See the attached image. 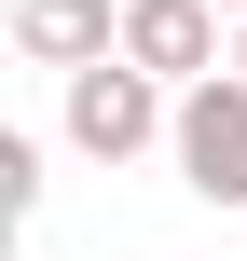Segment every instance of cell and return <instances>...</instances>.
Wrapping results in <instances>:
<instances>
[{"label":"cell","mask_w":247,"mask_h":261,"mask_svg":"<svg viewBox=\"0 0 247 261\" xmlns=\"http://www.w3.org/2000/svg\"><path fill=\"white\" fill-rule=\"evenodd\" d=\"M165 124H179V110H165V69H138L124 41L69 69V151H96V165H138Z\"/></svg>","instance_id":"1"},{"label":"cell","mask_w":247,"mask_h":261,"mask_svg":"<svg viewBox=\"0 0 247 261\" xmlns=\"http://www.w3.org/2000/svg\"><path fill=\"white\" fill-rule=\"evenodd\" d=\"M165 151H179V193H206V206H247V69H206V83H179V124H165Z\"/></svg>","instance_id":"2"},{"label":"cell","mask_w":247,"mask_h":261,"mask_svg":"<svg viewBox=\"0 0 247 261\" xmlns=\"http://www.w3.org/2000/svg\"><path fill=\"white\" fill-rule=\"evenodd\" d=\"M124 55H138V69H165V83H206V69H234V41H220V0H124Z\"/></svg>","instance_id":"3"},{"label":"cell","mask_w":247,"mask_h":261,"mask_svg":"<svg viewBox=\"0 0 247 261\" xmlns=\"http://www.w3.org/2000/svg\"><path fill=\"white\" fill-rule=\"evenodd\" d=\"M124 41V0H14V55L28 69H83Z\"/></svg>","instance_id":"4"},{"label":"cell","mask_w":247,"mask_h":261,"mask_svg":"<svg viewBox=\"0 0 247 261\" xmlns=\"http://www.w3.org/2000/svg\"><path fill=\"white\" fill-rule=\"evenodd\" d=\"M0 206H14V220L41 206V138H0Z\"/></svg>","instance_id":"5"},{"label":"cell","mask_w":247,"mask_h":261,"mask_svg":"<svg viewBox=\"0 0 247 261\" xmlns=\"http://www.w3.org/2000/svg\"><path fill=\"white\" fill-rule=\"evenodd\" d=\"M234 69H247V14H234Z\"/></svg>","instance_id":"6"},{"label":"cell","mask_w":247,"mask_h":261,"mask_svg":"<svg viewBox=\"0 0 247 261\" xmlns=\"http://www.w3.org/2000/svg\"><path fill=\"white\" fill-rule=\"evenodd\" d=\"M220 14H247V0H220Z\"/></svg>","instance_id":"7"}]
</instances>
